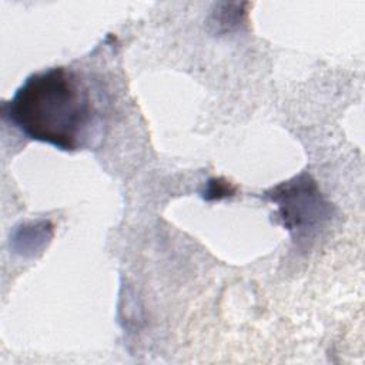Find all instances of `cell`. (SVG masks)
<instances>
[{"label":"cell","mask_w":365,"mask_h":365,"mask_svg":"<svg viewBox=\"0 0 365 365\" xmlns=\"http://www.w3.org/2000/svg\"><path fill=\"white\" fill-rule=\"evenodd\" d=\"M4 114L26 137L66 151L83 147L94 117L87 88L64 67L27 77Z\"/></svg>","instance_id":"1"},{"label":"cell","mask_w":365,"mask_h":365,"mask_svg":"<svg viewBox=\"0 0 365 365\" xmlns=\"http://www.w3.org/2000/svg\"><path fill=\"white\" fill-rule=\"evenodd\" d=\"M278 207L279 218L295 240L309 238L329 217V205L322 198L317 182L307 174L284 181L267 192Z\"/></svg>","instance_id":"2"},{"label":"cell","mask_w":365,"mask_h":365,"mask_svg":"<svg viewBox=\"0 0 365 365\" xmlns=\"http://www.w3.org/2000/svg\"><path fill=\"white\" fill-rule=\"evenodd\" d=\"M218 192V198L220 197H225L228 192H230V187L224 182H220L217 180H211L210 184H208V190L205 191V198L210 195V194H217Z\"/></svg>","instance_id":"3"}]
</instances>
